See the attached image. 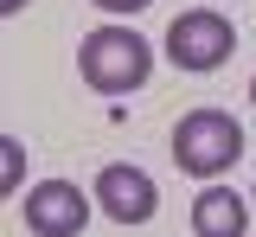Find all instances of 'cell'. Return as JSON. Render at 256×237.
<instances>
[{"instance_id": "cell-1", "label": "cell", "mask_w": 256, "mask_h": 237, "mask_svg": "<svg viewBox=\"0 0 256 237\" xmlns=\"http://www.w3.org/2000/svg\"><path fill=\"white\" fill-rule=\"evenodd\" d=\"M77 70L96 96H128L154 77V45L134 26H96L77 38Z\"/></svg>"}, {"instance_id": "cell-2", "label": "cell", "mask_w": 256, "mask_h": 237, "mask_svg": "<svg viewBox=\"0 0 256 237\" xmlns=\"http://www.w3.org/2000/svg\"><path fill=\"white\" fill-rule=\"evenodd\" d=\"M237 154H244V128H237L230 109H192V116H180V128H173V160H180V173L218 180V173L237 167Z\"/></svg>"}, {"instance_id": "cell-3", "label": "cell", "mask_w": 256, "mask_h": 237, "mask_svg": "<svg viewBox=\"0 0 256 237\" xmlns=\"http://www.w3.org/2000/svg\"><path fill=\"white\" fill-rule=\"evenodd\" d=\"M230 52H237V26L218 6H192V13H180L166 26V58L180 70H218Z\"/></svg>"}, {"instance_id": "cell-4", "label": "cell", "mask_w": 256, "mask_h": 237, "mask_svg": "<svg viewBox=\"0 0 256 237\" xmlns=\"http://www.w3.org/2000/svg\"><path fill=\"white\" fill-rule=\"evenodd\" d=\"M90 205H96V192L70 186V180H38L20 205V218H26L32 237H77L90 224Z\"/></svg>"}, {"instance_id": "cell-5", "label": "cell", "mask_w": 256, "mask_h": 237, "mask_svg": "<svg viewBox=\"0 0 256 237\" xmlns=\"http://www.w3.org/2000/svg\"><path fill=\"white\" fill-rule=\"evenodd\" d=\"M96 205H102L116 224H148V218H154V205H160V186H154L141 167L116 160V167L96 173Z\"/></svg>"}, {"instance_id": "cell-6", "label": "cell", "mask_w": 256, "mask_h": 237, "mask_svg": "<svg viewBox=\"0 0 256 237\" xmlns=\"http://www.w3.org/2000/svg\"><path fill=\"white\" fill-rule=\"evenodd\" d=\"M192 231L198 237H244L250 231V199L230 186H205L192 199Z\"/></svg>"}, {"instance_id": "cell-7", "label": "cell", "mask_w": 256, "mask_h": 237, "mask_svg": "<svg viewBox=\"0 0 256 237\" xmlns=\"http://www.w3.org/2000/svg\"><path fill=\"white\" fill-rule=\"evenodd\" d=\"M20 160H26V148H20V141H0V167H6V192H20Z\"/></svg>"}, {"instance_id": "cell-8", "label": "cell", "mask_w": 256, "mask_h": 237, "mask_svg": "<svg viewBox=\"0 0 256 237\" xmlns=\"http://www.w3.org/2000/svg\"><path fill=\"white\" fill-rule=\"evenodd\" d=\"M96 6H102V13H148L154 0H96Z\"/></svg>"}, {"instance_id": "cell-9", "label": "cell", "mask_w": 256, "mask_h": 237, "mask_svg": "<svg viewBox=\"0 0 256 237\" xmlns=\"http://www.w3.org/2000/svg\"><path fill=\"white\" fill-rule=\"evenodd\" d=\"M250 102H256V77H250Z\"/></svg>"}, {"instance_id": "cell-10", "label": "cell", "mask_w": 256, "mask_h": 237, "mask_svg": "<svg viewBox=\"0 0 256 237\" xmlns=\"http://www.w3.org/2000/svg\"><path fill=\"white\" fill-rule=\"evenodd\" d=\"M250 205H256V192H250Z\"/></svg>"}]
</instances>
